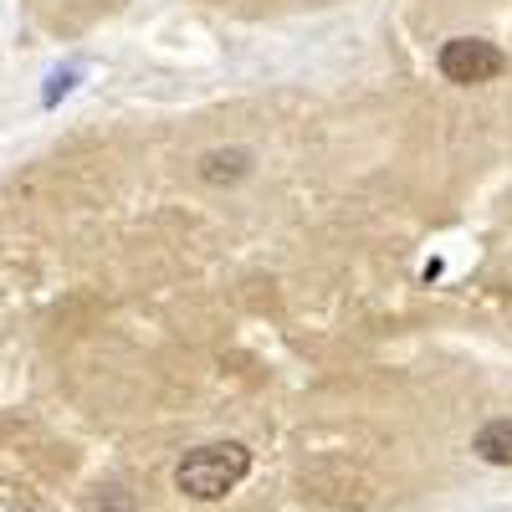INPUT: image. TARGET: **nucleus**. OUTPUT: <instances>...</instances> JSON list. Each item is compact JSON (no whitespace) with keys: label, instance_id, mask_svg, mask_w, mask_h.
Listing matches in <instances>:
<instances>
[{"label":"nucleus","instance_id":"obj_2","mask_svg":"<svg viewBox=\"0 0 512 512\" xmlns=\"http://www.w3.org/2000/svg\"><path fill=\"white\" fill-rule=\"evenodd\" d=\"M436 67H441L446 82L477 88V82H492V77L507 72V57H502V47H492V41H482V36H451L441 47V57H436Z\"/></svg>","mask_w":512,"mask_h":512},{"label":"nucleus","instance_id":"obj_3","mask_svg":"<svg viewBox=\"0 0 512 512\" xmlns=\"http://www.w3.org/2000/svg\"><path fill=\"white\" fill-rule=\"evenodd\" d=\"M477 456L492 461V466H512V415L482 425L477 431Z\"/></svg>","mask_w":512,"mask_h":512},{"label":"nucleus","instance_id":"obj_5","mask_svg":"<svg viewBox=\"0 0 512 512\" xmlns=\"http://www.w3.org/2000/svg\"><path fill=\"white\" fill-rule=\"evenodd\" d=\"M93 512H139V507H134V497H128V492L113 487V492H103V497L93 502Z\"/></svg>","mask_w":512,"mask_h":512},{"label":"nucleus","instance_id":"obj_1","mask_svg":"<svg viewBox=\"0 0 512 512\" xmlns=\"http://www.w3.org/2000/svg\"><path fill=\"white\" fill-rule=\"evenodd\" d=\"M251 472V451L241 441H210V446H195L180 466H175V487L195 502H216L226 497L241 477Z\"/></svg>","mask_w":512,"mask_h":512},{"label":"nucleus","instance_id":"obj_4","mask_svg":"<svg viewBox=\"0 0 512 512\" xmlns=\"http://www.w3.org/2000/svg\"><path fill=\"white\" fill-rule=\"evenodd\" d=\"M246 169H251V154L246 149H210L205 159H200V175L205 180H241L246 175Z\"/></svg>","mask_w":512,"mask_h":512},{"label":"nucleus","instance_id":"obj_6","mask_svg":"<svg viewBox=\"0 0 512 512\" xmlns=\"http://www.w3.org/2000/svg\"><path fill=\"white\" fill-rule=\"evenodd\" d=\"M72 82H77V72H57V77H52V88H47V108H52L62 93H72Z\"/></svg>","mask_w":512,"mask_h":512}]
</instances>
